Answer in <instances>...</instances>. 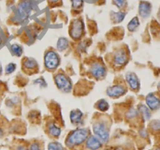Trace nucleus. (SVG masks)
Instances as JSON below:
<instances>
[{
  "label": "nucleus",
  "mask_w": 160,
  "mask_h": 150,
  "mask_svg": "<svg viewBox=\"0 0 160 150\" xmlns=\"http://www.w3.org/2000/svg\"><path fill=\"white\" fill-rule=\"evenodd\" d=\"M48 150H64V147L59 142H51L48 145Z\"/></svg>",
  "instance_id": "b1692460"
},
{
  "label": "nucleus",
  "mask_w": 160,
  "mask_h": 150,
  "mask_svg": "<svg viewBox=\"0 0 160 150\" xmlns=\"http://www.w3.org/2000/svg\"><path fill=\"white\" fill-rule=\"evenodd\" d=\"M68 40L66 38H60L57 43V49L59 52H64L68 47Z\"/></svg>",
  "instance_id": "dca6fc26"
},
{
  "label": "nucleus",
  "mask_w": 160,
  "mask_h": 150,
  "mask_svg": "<svg viewBox=\"0 0 160 150\" xmlns=\"http://www.w3.org/2000/svg\"><path fill=\"white\" fill-rule=\"evenodd\" d=\"M49 132L53 137H58L61 134V130L54 123H51L49 125Z\"/></svg>",
  "instance_id": "6ab92c4d"
},
{
  "label": "nucleus",
  "mask_w": 160,
  "mask_h": 150,
  "mask_svg": "<svg viewBox=\"0 0 160 150\" xmlns=\"http://www.w3.org/2000/svg\"><path fill=\"white\" fill-rule=\"evenodd\" d=\"M16 150H28V149L24 146H19L18 147V148H17Z\"/></svg>",
  "instance_id": "7c9ffc66"
},
{
  "label": "nucleus",
  "mask_w": 160,
  "mask_h": 150,
  "mask_svg": "<svg viewBox=\"0 0 160 150\" xmlns=\"http://www.w3.org/2000/svg\"><path fill=\"white\" fill-rule=\"evenodd\" d=\"M2 65H1V63H0V76L2 75Z\"/></svg>",
  "instance_id": "473e14b6"
},
{
  "label": "nucleus",
  "mask_w": 160,
  "mask_h": 150,
  "mask_svg": "<svg viewBox=\"0 0 160 150\" xmlns=\"http://www.w3.org/2000/svg\"><path fill=\"white\" fill-rule=\"evenodd\" d=\"M89 135V131L86 128L77 129L71 133L66 140V144L69 147L79 145L85 142Z\"/></svg>",
  "instance_id": "f257e3e1"
},
{
  "label": "nucleus",
  "mask_w": 160,
  "mask_h": 150,
  "mask_svg": "<svg viewBox=\"0 0 160 150\" xmlns=\"http://www.w3.org/2000/svg\"><path fill=\"white\" fill-rule=\"evenodd\" d=\"M71 2L74 9H79L83 4V0H71Z\"/></svg>",
  "instance_id": "393cba45"
},
{
  "label": "nucleus",
  "mask_w": 160,
  "mask_h": 150,
  "mask_svg": "<svg viewBox=\"0 0 160 150\" xmlns=\"http://www.w3.org/2000/svg\"><path fill=\"white\" fill-rule=\"evenodd\" d=\"M30 150H40L39 145L38 143H32L30 147Z\"/></svg>",
  "instance_id": "c756f323"
},
{
  "label": "nucleus",
  "mask_w": 160,
  "mask_h": 150,
  "mask_svg": "<svg viewBox=\"0 0 160 150\" xmlns=\"http://www.w3.org/2000/svg\"><path fill=\"white\" fill-rule=\"evenodd\" d=\"M127 92V89L123 85H115L109 87L106 91L108 96L111 98H118L123 96Z\"/></svg>",
  "instance_id": "6e6552de"
},
{
  "label": "nucleus",
  "mask_w": 160,
  "mask_h": 150,
  "mask_svg": "<svg viewBox=\"0 0 160 150\" xmlns=\"http://www.w3.org/2000/svg\"><path fill=\"white\" fill-rule=\"evenodd\" d=\"M84 24L81 20H75L72 22L70 27V35L75 40L79 39L83 35Z\"/></svg>",
  "instance_id": "39448f33"
},
{
  "label": "nucleus",
  "mask_w": 160,
  "mask_h": 150,
  "mask_svg": "<svg viewBox=\"0 0 160 150\" xmlns=\"http://www.w3.org/2000/svg\"><path fill=\"white\" fill-rule=\"evenodd\" d=\"M23 65L28 70H33L38 66V63L33 58H26L23 61Z\"/></svg>",
  "instance_id": "2eb2a0df"
},
{
  "label": "nucleus",
  "mask_w": 160,
  "mask_h": 150,
  "mask_svg": "<svg viewBox=\"0 0 160 150\" xmlns=\"http://www.w3.org/2000/svg\"><path fill=\"white\" fill-rule=\"evenodd\" d=\"M158 88L160 89V82H159V83H158Z\"/></svg>",
  "instance_id": "72a5a7b5"
},
{
  "label": "nucleus",
  "mask_w": 160,
  "mask_h": 150,
  "mask_svg": "<svg viewBox=\"0 0 160 150\" xmlns=\"http://www.w3.org/2000/svg\"><path fill=\"white\" fill-rule=\"evenodd\" d=\"M114 63L117 66L125 65L128 61V56L124 50H119L115 53L113 58Z\"/></svg>",
  "instance_id": "9b49d317"
},
{
  "label": "nucleus",
  "mask_w": 160,
  "mask_h": 150,
  "mask_svg": "<svg viewBox=\"0 0 160 150\" xmlns=\"http://www.w3.org/2000/svg\"><path fill=\"white\" fill-rule=\"evenodd\" d=\"M17 68V65L14 63H10L9 64H7L5 67V73L7 75L10 74V73H13L15 71Z\"/></svg>",
  "instance_id": "5701e85b"
},
{
  "label": "nucleus",
  "mask_w": 160,
  "mask_h": 150,
  "mask_svg": "<svg viewBox=\"0 0 160 150\" xmlns=\"http://www.w3.org/2000/svg\"><path fill=\"white\" fill-rule=\"evenodd\" d=\"M140 26V21L138 19V16H135L133 17L131 21L129 22L128 25H127V28H128V30L130 32H133L137 30L138 27Z\"/></svg>",
  "instance_id": "a211bd4d"
},
{
  "label": "nucleus",
  "mask_w": 160,
  "mask_h": 150,
  "mask_svg": "<svg viewBox=\"0 0 160 150\" xmlns=\"http://www.w3.org/2000/svg\"><path fill=\"white\" fill-rule=\"evenodd\" d=\"M1 42H2V39H1V37H0V44H1Z\"/></svg>",
  "instance_id": "f704fd0d"
},
{
  "label": "nucleus",
  "mask_w": 160,
  "mask_h": 150,
  "mask_svg": "<svg viewBox=\"0 0 160 150\" xmlns=\"http://www.w3.org/2000/svg\"><path fill=\"white\" fill-rule=\"evenodd\" d=\"M32 2L30 0H24L18 5L17 9V15L21 20H25L29 16L32 10Z\"/></svg>",
  "instance_id": "423d86ee"
},
{
  "label": "nucleus",
  "mask_w": 160,
  "mask_h": 150,
  "mask_svg": "<svg viewBox=\"0 0 160 150\" xmlns=\"http://www.w3.org/2000/svg\"><path fill=\"white\" fill-rule=\"evenodd\" d=\"M126 80L130 88L133 91H137L140 88V81L138 76L133 72H128L126 74Z\"/></svg>",
  "instance_id": "1a4fd4ad"
},
{
  "label": "nucleus",
  "mask_w": 160,
  "mask_h": 150,
  "mask_svg": "<svg viewBox=\"0 0 160 150\" xmlns=\"http://www.w3.org/2000/svg\"><path fill=\"white\" fill-rule=\"evenodd\" d=\"M113 3L117 8L122 9L125 6L126 0H113Z\"/></svg>",
  "instance_id": "cd10ccee"
},
{
  "label": "nucleus",
  "mask_w": 160,
  "mask_h": 150,
  "mask_svg": "<svg viewBox=\"0 0 160 150\" xmlns=\"http://www.w3.org/2000/svg\"><path fill=\"white\" fill-rule=\"evenodd\" d=\"M35 85H39L40 88H45L47 85V82L44 80L43 77H38V78H37L36 80L35 81Z\"/></svg>",
  "instance_id": "bb28decb"
},
{
  "label": "nucleus",
  "mask_w": 160,
  "mask_h": 150,
  "mask_svg": "<svg viewBox=\"0 0 160 150\" xmlns=\"http://www.w3.org/2000/svg\"><path fill=\"white\" fill-rule=\"evenodd\" d=\"M106 150H108V149H106Z\"/></svg>",
  "instance_id": "e433bc0d"
},
{
  "label": "nucleus",
  "mask_w": 160,
  "mask_h": 150,
  "mask_svg": "<svg viewBox=\"0 0 160 150\" xmlns=\"http://www.w3.org/2000/svg\"><path fill=\"white\" fill-rule=\"evenodd\" d=\"M51 1H53V2H55V1H56V2H57L58 0H51Z\"/></svg>",
  "instance_id": "c9c22d12"
},
{
  "label": "nucleus",
  "mask_w": 160,
  "mask_h": 150,
  "mask_svg": "<svg viewBox=\"0 0 160 150\" xmlns=\"http://www.w3.org/2000/svg\"><path fill=\"white\" fill-rule=\"evenodd\" d=\"M86 146L90 150H98L102 146V142L97 136H90L87 138Z\"/></svg>",
  "instance_id": "f8f14e48"
},
{
  "label": "nucleus",
  "mask_w": 160,
  "mask_h": 150,
  "mask_svg": "<svg viewBox=\"0 0 160 150\" xmlns=\"http://www.w3.org/2000/svg\"><path fill=\"white\" fill-rule=\"evenodd\" d=\"M96 107L99 110L102 112H105L108 110L109 108V105L108 103V102L104 99H101V100L98 101L96 104Z\"/></svg>",
  "instance_id": "412c9836"
},
{
  "label": "nucleus",
  "mask_w": 160,
  "mask_h": 150,
  "mask_svg": "<svg viewBox=\"0 0 160 150\" xmlns=\"http://www.w3.org/2000/svg\"><path fill=\"white\" fill-rule=\"evenodd\" d=\"M138 110H139L140 113L142 114L143 118H144L145 120H148L149 119L151 118L150 109H149L148 106H146V105H140L139 108H138Z\"/></svg>",
  "instance_id": "f3484780"
},
{
  "label": "nucleus",
  "mask_w": 160,
  "mask_h": 150,
  "mask_svg": "<svg viewBox=\"0 0 160 150\" xmlns=\"http://www.w3.org/2000/svg\"><path fill=\"white\" fill-rule=\"evenodd\" d=\"M139 14L142 18H148L152 12V5L150 2L141 1L139 4Z\"/></svg>",
  "instance_id": "ddd939ff"
},
{
  "label": "nucleus",
  "mask_w": 160,
  "mask_h": 150,
  "mask_svg": "<svg viewBox=\"0 0 160 150\" xmlns=\"http://www.w3.org/2000/svg\"><path fill=\"white\" fill-rule=\"evenodd\" d=\"M151 128L154 131H158L160 130V121L159 120H155L151 124Z\"/></svg>",
  "instance_id": "c85d7f7f"
},
{
  "label": "nucleus",
  "mask_w": 160,
  "mask_h": 150,
  "mask_svg": "<svg viewBox=\"0 0 160 150\" xmlns=\"http://www.w3.org/2000/svg\"><path fill=\"white\" fill-rule=\"evenodd\" d=\"M55 85L63 92H69L72 88V81L64 73H58L54 77Z\"/></svg>",
  "instance_id": "7ed1b4c3"
},
{
  "label": "nucleus",
  "mask_w": 160,
  "mask_h": 150,
  "mask_svg": "<svg viewBox=\"0 0 160 150\" xmlns=\"http://www.w3.org/2000/svg\"><path fill=\"white\" fill-rule=\"evenodd\" d=\"M90 72L92 76L97 79H102L105 77L106 68L101 63L95 62L91 65L90 68Z\"/></svg>",
  "instance_id": "0eeeda50"
},
{
  "label": "nucleus",
  "mask_w": 160,
  "mask_h": 150,
  "mask_svg": "<svg viewBox=\"0 0 160 150\" xmlns=\"http://www.w3.org/2000/svg\"><path fill=\"white\" fill-rule=\"evenodd\" d=\"M10 49H11L13 55L20 57V56L22 55L24 49H23V47L21 46V45H18V44H13V45H11V47H10Z\"/></svg>",
  "instance_id": "aec40b11"
},
{
  "label": "nucleus",
  "mask_w": 160,
  "mask_h": 150,
  "mask_svg": "<svg viewBox=\"0 0 160 150\" xmlns=\"http://www.w3.org/2000/svg\"><path fill=\"white\" fill-rule=\"evenodd\" d=\"M146 104L151 110H156L160 107V99L153 93H149L146 96Z\"/></svg>",
  "instance_id": "9d476101"
},
{
  "label": "nucleus",
  "mask_w": 160,
  "mask_h": 150,
  "mask_svg": "<svg viewBox=\"0 0 160 150\" xmlns=\"http://www.w3.org/2000/svg\"><path fill=\"white\" fill-rule=\"evenodd\" d=\"M95 135L102 142H108L109 140V129L106 124L103 121H98L93 126Z\"/></svg>",
  "instance_id": "20e7f679"
},
{
  "label": "nucleus",
  "mask_w": 160,
  "mask_h": 150,
  "mask_svg": "<svg viewBox=\"0 0 160 150\" xmlns=\"http://www.w3.org/2000/svg\"><path fill=\"white\" fill-rule=\"evenodd\" d=\"M3 134H4V131H3V130L2 129V128H1V127H0V138H2V136H3Z\"/></svg>",
  "instance_id": "2f4dec72"
},
{
  "label": "nucleus",
  "mask_w": 160,
  "mask_h": 150,
  "mask_svg": "<svg viewBox=\"0 0 160 150\" xmlns=\"http://www.w3.org/2000/svg\"><path fill=\"white\" fill-rule=\"evenodd\" d=\"M112 20L115 23H120L123 21V19L126 16V13L122 12H118V13H112Z\"/></svg>",
  "instance_id": "4be33fe9"
},
{
  "label": "nucleus",
  "mask_w": 160,
  "mask_h": 150,
  "mask_svg": "<svg viewBox=\"0 0 160 150\" xmlns=\"http://www.w3.org/2000/svg\"><path fill=\"white\" fill-rule=\"evenodd\" d=\"M82 116H83V114H82V112L81 110H78V109L73 110L70 114L71 121H72V124H78L82 121Z\"/></svg>",
  "instance_id": "4468645a"
},
{
  "label": "nucleus",
  "mask_w": 160,
  "mask_h": 150,
  "mask_svg": "<svg viewBox=\"0 0 160 150\" xmlns=\"http://www.w3.org/2000/svg\"><path fill=\"white\" fill-rule=\"evenodd\" d=\"M138 110H135L134 108H132V109H130L128 112H127V117H128L129 119H133V117H137V116H138Z\"/></svg>",
  "instance_id": "a878e982"
},
{
  "label": "nucleus",
  "mask_w": 160,
  "mask_h": 150,
  "mask_svg": "<svg viewBox=\"0 0 160 150\" xmlns=\"http://www.w3.org/2000/svg\"><path fill=\"white\" fill-rule=\"evenodd\" d=\"M61 59L56 52L48 51L46 53L44 56V66L48 70H56L60 65Z\"/></svg>",
  "instance_id": "f03ea898"
}]
</instances>
